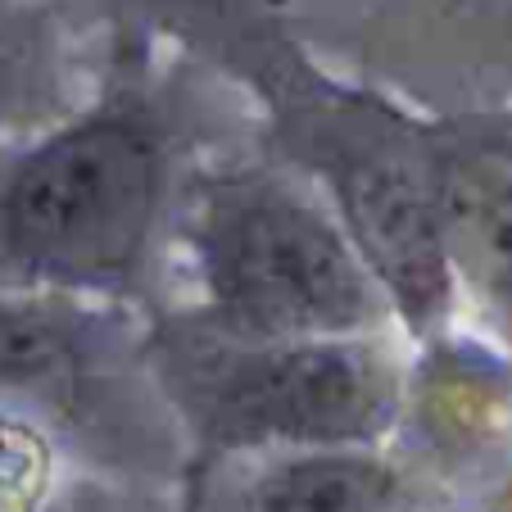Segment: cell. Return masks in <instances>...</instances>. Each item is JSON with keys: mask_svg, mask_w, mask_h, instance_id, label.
<instances>
[{"mask_svg": "<svg viewBox=\"0 0 512 512\" xmlns=\"http://www.w3.org/2000/svg\"><path fill=\"white\" fill-rule=\"evenodd\" d=\"M159 377L218 454L377 449L408 404V372L381 336L245 345L209 331L159 349Z\"/></svg>", "mask_w": 512, "mask_h": 512, "instance_id": "obj_3", "label": "cell"}, {"mask_svg": "<svg viewBox=\"0 0 512 512\" xmlns=\"http://www.w3.org/2000/svg\"><path fill=\"white\" fill-rule=\"evenodd\" d=\"M313 164L327 204L354 250L386 290L395 322L417 340H435L454 313L458 263L449 245L435 150L381 132H318Z\"/></svg>", "mask_w": 512, "mask_h": 512, "instance_id": "obj_4", "label": "cell"}, {"mask_svg": "<svg viewBox=\"0 0 512 512\" xmlns=\"http://www.w3.org/2000/svg\"><path fill=\"white\" fill-rule=\"evenodd\" d=\"M177 195L168 132L132 105L50 127L0 164V286L87 300L145 272Z\"/></svg>", "mask_w": 512, "mask_h": 512, "instance_id": "obj_1", "label": "cell"}, {"mask_svg": "<svg viewBox=\"0 0 512 512\" xmlns=\"http://www.w3.org/2000/svg\"><path fill=\"white\" fill-rule=\"evenodd\" d=\"M0 512H19V508H14V503H5V499H0Z\"/></svg>", "mask_w": 512, "mask_h": 512, "instance_id": "obj_11", "label": "cell"}, {"mask_svg": "<svg viewBox=\"0 0 512 512\" xmlns=\"http://www.w3.org/2000/svg\"><path fill=\"white\" fill-rule=\"evenodd\" d=\"M236 512H426V499L377 449H309L272 454L241 485Z\"/></svg>", "mask_w": 512, "mask_h": 512, "instance_id": "obj_7", "label": "cell"}, {"mask_svg": "<svg viewBox=\"0 0 512 512\" xmlns=\"http://www.w3.org/2000/svg\"><path fill=\"white\" fill-rule=\"evenodd\" d=\"M14 105H19V82H14V64H10V55L0 50V132L10 127Z\"/></svg>", "mask_w": 512, "mask_h": 512, "instance_id": "obj_9", "label": "cell"}, {"mask_svg": "<svg viewBox=\"0 0 512 512\" xmlns=\"http://www.w3.org/2000/svg\"><path fill=\"white\" fill-rule=\"evenodd\" d=\"M485 512H512V485L494 490V494H490V503H485Z\"/></svg>", "mask_w": 512, "mask_h": 512, "instance_id": "obj_10", "label": "cell"}, {"mask_svg": "<svg viewBox=\"0 0 512 512\" xmlns=\"http://www.w3.org/2000/svg\"><path fill=\"white\" fill-rule=\"evenodd\" d=\"M186 254L209 331L245 345L381 336L386 290L327 200L272 173H218L191 191Z\"/></svg>", "mask_w": 512, "mask_h": 512, "instance_id": "obj_2", "label": "cell"}, {"mask_svg": "<svg viewBox=\"0 0 512 512\" xmlns=\"http://www.w3.org/2000/svg\"><path fill=\"white\" fill-rule=\"evenodd\" d=\"M413 413L431 454L458 467H485L512 449V354L467 340H440L417 381H408L404 417Z\"/></svg>", "mask_w": 512, "mask_h": 512, "instance_id": "obj_6", "label": "cell"}, {"mask_svg": "<svg viewBox=\"0 0 512 512\" xmlns=\"http://www.w3.org/2000/svg\"><path fill=\"white\" fill-rule=\"evenodd\" d=\"M454 263L472 259L494 331L512 354V127L435 150Z\"/></svg>", "mask_w": 512, "mask_h": 512, "instance_id": "obj_5", "label": "cell"}, {"mask_svg": "<svg viewBox=\"0 0 512 512\" xmlns=\"http://www.w3.org/2000/svg\"><path fill=\"white\" fill-rule=\"evenodd\" d=\"M91 336L41 304H0V417L59 413L91 395Z\"/></svg>", "mask_w": 512, "mask_h": 512, "instance_id": "obj_8", "label": "cell"}]
</instances>
